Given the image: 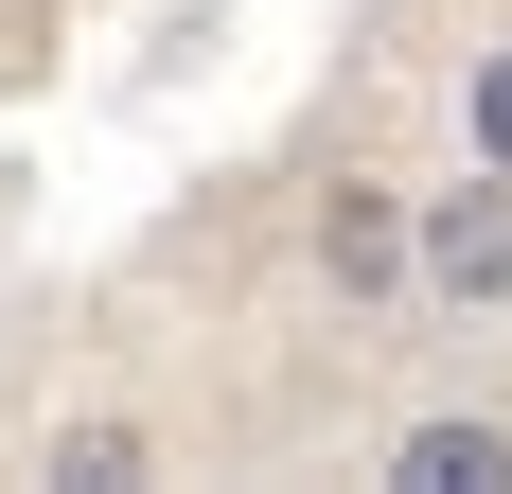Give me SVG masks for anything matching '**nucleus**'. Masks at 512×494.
Returning a JSON list of instances; mask_svg holds the SVG:
<instances>
[{
	"label": "nucleus",
	"instance_id": "nucleus-3",
	"mask_svg": "<svg viewBox=\"0 0 512 494\" xmlns=\"http://www.w3.org/2000/svg\"><path fill=\"white\" fill-rule=\"evenodd\" d=\"M389 494H512V424H495V406L407 424V442H389Z\"/></svg>",
	"mask_w": 512,
	"mask_h": 494
},
{
	"label": "nucleus",
	"instance_id": "nucleus-4",
	"mask_svg": "<svg viewBox=\"0 0 512 494\" xmlns=\"http://www.w3.org/2000/svg\"><path fill=\"white\" fill-rule=\"evenodd\" d=\"M460 142H477V159H512V36L460 71Z\"/></svg>",
	"mask_w": 512,
	"mask_h": 494
},
{
	"label": "nucleus",
	"instance_id": "nucleus-1",
	"mask_svg": "<svg viewBox=\"0 0 512 494\" xmlns=\"http://www.w3.org/2000/svg\"><path fill=\"white\" fill-rule=\"evenodd\" d=\"M424 265V195H389V177H336V195H318V283L336 300H389Z\"/></svg>",
	"mask_w": 512,
	"mask_h": 494
},
{
	"label": "nucleus",
	"instance_id": "nucleus-2",
	"mask_svg": "<svg viewBox=\"0 0 512 494\" xmlns=\"http://www.w3.org/2000/svg\"><path fill=\"white\" fill-rule=\"evenodd\" d=\"M424 283L460 300V318H477V300H512V159H477L460 195H424Z\"/></svg>",
	"mask_w": 512,
	"mask_h": 494
},
{
	"label": "nucleus",
	"instance_id": "nucleus-5",
	"mask_svg": "<svg viewBox=\"0 0 512 494\" xmlns=\"http://www.w3.org/2000/svg\"><path fill=\"white\" fill-rule=\"evenodd\" d=\"M53 477H71V494H124V477H142V442H124V424H71V442H53Z\"/></svg>",
	"mask_w": 512,
	"mask_h": 494
}]
</instances>
